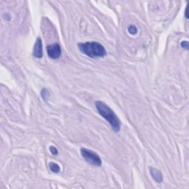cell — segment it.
I'll use <instances>...</instances> for the list:
<instances>
[{
	"label": "cell",
	"instance_id": "obj_1",
	"mask_svg": "<svg viewBox=\"0 0 189 189\" xmlns=\"http://www.w3.org/2000/svg\"><path fill=\"white\" fill-rule=\"evenodd\" d=\"M95 105L100 115L110 123L113 131L115 132L119 131L121 130V121H120L118 117L114 112V111L108 105L100 100L95 102Z\"/></svg>",
	"mask_w": 189,
	"mask_h": 189
},
{
	"label": "cell",
	"instance_id": "obj_2",
	"mask_svg": "<svg viewBox=\"0 0 189 189\" xmlns=\"http://www.w3.org/2000/svg\"><path fill=\"white\" fill-rule=\"evenodd\" d=\"M79 50L86 56L90 58L100 57L103 58L107 55L104 47L96 41H88L86 43H79Z\"/></svg>",
	"mask_w": 189,
	"mask_h": 189
},
{
	"label": "cell",
	"instance_id": "obj_3",
	"mask_svg": "<svg viewBox=\"0 0 189 189\" xmlns=\"http://www.w3.org/2000/svg\"><path fill=\"white\" fill-rule=\"evenodd\" d=\"M81 156L83 157L85 160L89 164L93 165L94 166H101L102 161L100 157L98 156V154L96 152H93V151L87 149L82 148L81 149Z\"/></svg>",
	"mask_w": 189,
	"mask_h": 189
},
{
	"label": "cell",
	"instance_id": "obj_4",
	"mask_svg": "<svg viewBox=\"0 0 189 189\" xmlns=\"http://www.w3.org/2000/svg\"><path fill=\"white\" fill-rule=\"evenodd\" d=\"M47 52L49 57L52 59H57L61 55V49L58 43L52 44L47 46Z\"/></svg>",
	"mask_w": 189,
	"mask_h": 189
},
{
	"label": "cell",
	"instance_id": "obj_5",
	"mask_svg": "<svg viewBox=\"0 0 189 189\" xmlns=\"http://www.w3.org/2000/svg\"><path fill=\"white\" fill-rule=\"evenodd\" d=\"M33 55L36 58H41L43 56V48H42V41L40 38H37L35 44H34Z\"/></svg>",
	"mask_w": 189,
	"mask_h": 189
},
{
	"label": "cell",
	"instance_id": "obj_6",
	"mask_svg": "<svg viewBox=\"0 0 189 189\" xmlns=\"http://www.w3.org/2000/svg\"><path fill=\"white\" fill-rule=\"evenodd\" d=\"M149 171H150V174L151 176L152 177V178L155 180L157 183H160L163 182V174L161 173V171H159V170H157L155 168H149Z\"/></svg>",
	"mask_w": 189,
	"mask_h": 189
},
{
	"label": "cell",
	"instance_id": "obj_7",
	"mask_svg": "<svg viewBox=\"0 0 189 189\" xmlns=\"http://www.w3.org/2000/svg\"><path fill=\"white\" fill-rule=\"evenodd\" d=\"M49 168L50 171L54 173H58L60 171V167L58 164L55 163H50Z\"/></svg>",
	"mask_w": 189,
	"mask_h": 189
},
{
	"label": "cell",
	"instance_id": "obj_8",
	"mask_svg": "<svg viewBox=\"0 0 189 189\" xmlns=\"http://www.w3.org/2000/svg\"><path fill=\"white\" fill-rule=\"evenodd\" d=\"M41 97H42L43 99H44V100H47L48 98H49V97H50L49 91H48V90L47 89H45V88H44V89H42V91H41Z\"/></svg>",
	"mask_w": 189,
	"mask_h": 189
},
{
	"label": "cell",
	"instance_id": "obj_9",
	"mask_svg": "<svg viewBox=\"0 0 189 189\" xmlns=\"http://www.w3.org/2000/svg\"><path fill=\"white\" fill-rule=\"evenodd\" d=\"M128 31H129V33L131 34V35H135L138 33V28L135 25H130L128 27Z\"/></svg>",
	"mask_w": 189,
	"mask_h": 189
},
{
	"label": "cell",
	"instance_id": "obj_10",
	"mask_svg": "<svg viewBox=\"0 0 189 189\" xmlns=\"http://www.w3.org/2000/svg\"><path fill=\"white\" fill-rule=\"evenodd\" d=\"M50 152H51L52 154H54V155L58 154V150H57V149L55 146H53V145L50 146Z\"/></svg>",
	"mask_w": 189,
	"mask_h": 189
},
{
	"label": "cell",
	"instance_id": "obj_11",
	"mask_svg": "<svg viewBox=\"0 0 189 189\" xmlns=\"http://www.w3.org/2000/svg\"><path fill=\"white\" fill-rule=\"evenodd\" d=\"M180 45H181V47L183 48H184V49L185 50H188V42L187 41H182L181 44H180Z\"/></svg>",
	"mask_w": 189,
	"mask_h": 189
},
{
	"label": "cell",
	"instance_id": "obj_12",
	"mask_svg": "<svg viewBox=\"0 0 189 189\" xmlns=\"http://www.w3.org/2000/svg\"><path fill=\"white\" fill-rule=\"evenodd\" d=\"M188 7H187L186 10H185V18L186 19H188Z\"/></svg>",
	"mask_w": 189,
	"mask_h": 189
}]
</instances>
